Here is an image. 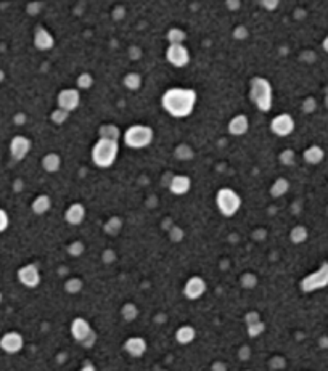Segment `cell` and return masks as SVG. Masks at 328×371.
<instances>
[{
	"mask_svg": "<svg viewBox=\"0 0 328 371\" xmlns=\"http://www.w3.org/2000/svg\"><path fill=\"white\" fill-rule=\"evenodd\" d=\"M196 105V92L193 89H182L172 87L168 89L161 96V106L169 116L176 119L189 117Z\"/></svg>",
	"mask_w": 328,
	"mask_h": 371,
	"instance_id": "1",
	"label": "cell"
},
{
	"mask_svg": "<svg viewBox=\"0 0 328 371\" xmlns=\"http://www.w3.org/2000/svg\"><path fill=\"white\" fill-rule=\"evenodd\" d=\"M249 98L261 113H269L273 106L272 85L266 78H254L249 85Z\"/></svg>",
	"mask_w": 328,
	"mask_h": 371,
	"instance_id": "2",
	"label": "cell"
},
{
	"mask_svg": "<svg viewBox=\"0 0 328 371\" xmlns=\"http://www.w3.org/2000/svg\"><path fill=\"white\" fill-rule=\"evenodd\" d=\"M119 155V143L116 140L98 138L92 148V161L97 167L108 169L111 167Z\"/></svg>",
	"mask_w": 328,
	"mask_h": 371,
	"instance_id": "3",
	"label": "cell"
},
{
	"mask_svg": "<svg viewBox=\"0 0 328 371\" xmlns=\"http://www.w3.org/2000/svg\"><path fill=\"white\" fill-rule=\"evenodd\" d=\"M153 138H155V132L153 129L145 126V124H134L126 129V132L123 135V140L126 146L132 150H142L151 145Z\"/></svg>",
	"mask_w": 328,
	"mask_h": 371,
	"instance_id": "4",
	"label": "cell"
},
{
	"mask_svg": "<svg viewBox=\"0 0 328 371\" xmlns=\"http://www.w3.org/2000/svg\"><path fill=\"white\" fill-rule=\"evenodd\" d=\"M216 206L224 217H233L242 207V198L235 190L225 187L216 193Z\"/></svg>",
	"mask_w": 328,
	"mask_h": 371,
	"instance_id": "5",
	"label": "cell"
},
{
	"mask_svg": "<svg viewBox=\"0 0 328 371\" xmlns=\"http://www.w3.org/2000/svg\"><path fill=\"white\" fill-rule=\"evenodd\" d=\"M328 286V262H323V264L314 270L312 274L306 275L301 283H299V288L302 292L309 294V292H315L319 289H323Z\"/></svg>",
	"mask_w": 328,
	"mask_h": 371,
	"instance_id": "6",
	"label": "cell"
},
{
	"mask_svg": "<svg viewBox=\"0 0 328 371\" xmlns=\"http://www.w3.org/2000/svg\"><path fill=\"white\" fill-rule=\"evenodd\" d=\"M166 58L174 68H185L190 63V52L185 43H169Z\"/></svg>",
	"mask_w": 328,
	"mask_h": 371,
	"instance_id": "7",
	"label": "cell"
},
{
	"mask_svg": "<svg viewBox=\"0 0 328 371\" xmlns=\"http://www.w3.org/2000/svg\"><path fill=\"white\" fill-rule=\"evenodd\" d=\"M206 289H207L206 280L198 277V275H195V277H190L187 281H185L183 296L187 298L189 301H198L200 298L204 296Z\"/></svg>",
	"mask_w": 328,
	"mask_h": 371,
	"instance_id": "8",
	"label": "cell"
},
{
	"mask_svg": "<svg viewBox=\"0 0 328 371\" xmlns=\"http://www.w3.org/2000/svg\"><path fill=\"white\" fill-rule=\"evenodd\" d=\"M18 280L23 286L29 288V289H34L40 285V271H39V267L34 265V264H28V265H23L19 270H18Z\"/></svg>",
	"mask_w": 328,
	"mask_h": 371,
	"instance_id": "9",
	"label": "cell"
},
{
	"mask_svg": "<svg viewBox=\"0 0 328 371\" xmlns=\"http://www.w3.org/2000/svg\"><path fill=\"white\" fill-rule=\"evenodd\" d=\"M57 105L58 108L64 111H74L78 110L79 105H81V93L78 89H63L58 96H57Z\"/></svg>",
	"mask_w": 328,
	"mask_h": 371,
	"instance_id": "10",
	"label": "cell"
},
{
	"mask_svg": "<svg viewBox=\"0 0 328 371\" xmlns=\"http://www.w3.org/2000/svg\"><path fill=\"white\" fill-rule=\"evenodd\" d=\"M270 130L277 137H288L294 130V119L287 113L278 114L270 121Z\"/></svg>",
	"mask_w": 328,
	"mask_h": 371,
	"instance_id": "11",
	"label": "cell"
},
{
	"mask_svg": "<svg viewBox=\"0 0 328 371\" xmlns=\"http://www.w3.org/2000/svg\"><path fill=\"white\" fill-rule=\"evenodd\" d=\"M23 345H25V339L18 331H8L0 337V349L5 354H10V355L18 354L23 349Z\"/></svg>",
	"mask_w": 328,
	"mask_h": 371,
	"instance_id": "12",
	"label": "cell"
},
{
	"mask_svg": "<svg viewBox=\"0 0 328 371\" xmlns=\"http://www.w3.org/2000/svg\"><path fill=\"white\" fill-rule=\"evenodd\" d=\"M69 331H71V337H73V339L76 342H79V344H82L87 339V337H89L93 333L90 323L87 321L84 316H76V318L71 321Z\"/></svg>",
	"mask_w": 328,
	"mask_h": 371,
	"instance_id": "13",
	"label": "cell"
},
{
	"mask_svg": "<svg viewBox=\"0 0 328 371\" xmlns=\"http://www.w3.org/2000/svg\"><path fill=\"white\" fill-rule=\"evenodd\" d=\"M31 151V140L25 135H16L10 141V155L15 161H23Z\"/></svg>",
	"mask_w": 328,
	"mask_h": 371,
	"instance_id": "14",
	"label": "cell"
},
{
	"mask_svg": "<svg viewBox=\"0 0 328 371\" xmlns=\"http://www.w3.org/2000/svg\"><path fill=\"white\" fill-rule=\"evenodd\" d=\"M147 341L144 339V337H140V336H132V337H129V339L124 342V351L130 355V357H135V358H140V357H144L145 352H147Z\"/></svg>",
	"mask_w": 328,
	"mask_h": 371,
	"instance_id": "15",
	"label": "cell"
},
{
	"mask_svg": "<svg viewBox=\"0 0 328 371\" xmlns=\"http://www.w3.org/2000/svg\"><path fill=\"white\" fill-rule=\"evenodd\" d=\"M192 188V180L187 176H174L169 182V191L176 196H183L187 194Z\"/></svg>",
	"mask_w": 328,
	"mask_h": 371,
	"instance_id": "16",
	"label": "cell"
},
{
	"mask_svg": "<svg viewBox=\"0 0 328 371\" xmlns=\"http://www.w3.org/2000/svg\"><path fill=\"white\" fill-rule=\"evenodd\" d=\"M85 207H84V204H81V203H73L68 209H66V212H64V219H66V222L69 224V225H81L82 222H84V219H85Z\"/></svg>",
	"mask_w": 328,
	"mask_h": 371,
	"instance_id": "17",
	"label": "cell"
},
{
	"mask_svg": "<svg viewBox=\"0 0 328 371\" xmlns=\"http://www.w3.org/2000/svg\"><path fill=\"white\" fill-rule=\"evenodd\" d=\"M34 45H36V48H39L42 52H47V50L53 48L55 39L45 28H37L34 31Z\"/></svg>",
	"mask_w": 328,
	"mask_h": 371,
	"instance_id": "18",
	"label": "cell"
},
{
	"mask_svg": "<svg viewBox=\"0 0 328 371\" xmlns=\"http://www.w3.org/2000/svg\"><path fill=\"white\" fill-rule=\"evenodd\" d=\"M249 129V119L245 114H237L228 122V132L233 137H242L248 132Z\"/></svg>",
	"mask_w": 328,
	"mask_h": 371,
	"instance_id": "19",
	"label": "cell"
},
{
	"mask_svg": "<svg viewBox=\"0 0 328 371\" xmlns=\"http://www.w3.org/2000/svg\"><path fill=\"white\" fill-rule=\"evenodd\" d=\"M302 158H304L306 162H308V164L315 166V164H320V162L323 161V158H325V151H323V148L319 146V145H312V146H309L308 150L304 151Z\"/></svg>",
	"mask_w": 328,
	"mask_h": 371,
	"instance_id": "20",
	"label": "cell"
},
{
	"mask_svg": "<svg viewBox=\"0 0 328 371\" xmlns=\"http://www.w3.org/2000/svg\"><path fill=\"white\" fill-rule=\"evenodd\" d=\"M196 337V330L190 325H182L180 328L176 331V341L180 344V345H187V344H192Z\"/></svg>",
	"mask_w": 328,
	"mask_h": 371,
	"instance_id": "21",
	"label": "cell"
},
{
	"mask_svg": "<svg viewBox=\"0 0 328 371\" xmlns=\"http://www.w3.org/2000/svg\"><path fill=\"white\" fill-rule=\"evenodd\" d=\"M31 209H32V212H34L36 215L47 214L52 209V200H50V196H47V194H39L37 198L32 201Z\"/></svg>",
	"mask_w": 328,
	"mask_h": 371,
	"instance_id": "22",
	"label": "cell"
},
{
	"mask_svg": "<svg viewBox=\"0 0 328 371\" xmlns=\"http://www.w3.org/2000/svg\"><path fill=\"white\" fill-rule=\"evenodd\" d=\"M42 167H43V170L49 172V174L58 172L60 167H61L60 155H57V153H47V155L43 156V159H42Z\"/></svg>",
	"mask_w": 328,
	"mask_h": 371,
	"instance_id": "23",
	"label": "cell"
},
{
	"mask_svg": "<svg viewBox=\"0 0 328 371\" xmlns=\"http://www.w3.org/2000/svg\"><path fill=\"white\" fill-rule=\"evenodd\" d=\"M290 190V182L287 179H277L275 182L272 183V187H270V194L273 196V198H282L283 194H287Z\"/></svg>",
	"mask_w": 328,
	"mask_h": 371,
	"instance_id": "24",
	"label": "cell"
},
{
	"mask_svg": "<svg viewBox=\"0 0 328 371\" xmlns=\"http://www.w3.org/2000/svg\"><path fill=\"white\" fill-rule=\"evenodd\" d=\"M98 137L100 138H108V140H119L121 137V130H119L118 126L113 124H103L100 129H98Z\"/></svg>",
	"mask_w": 328,
	"mask_h": 371,
	"instance_id": "25",
	"label": "cell"
},
{
	"mask_svg": "<svg viewBox=\"0 0 328 371\" xmlns=\"http://www.w3.org/2000/svg\"><path fill=\"white\" fill-rule=\"evenodd\" d=\"M308 238H309V232H308V228H306V227L296 225L294 228H291V232H290L291 243H294V244H302L304 241H308Z\"/></svg>",
	"mask_w": 328,
	"mask_h": 371,
	"instance_id": "26",
	"label": "cell"
},
{
	"mask_svg": "<svg viewBox=\"0 0 328 371\" xmlns=\"http://www.w3.org/2000/svg\"><path fill=\"white\" fill-rule=\"evenodd\" d=\"M138 307L134 304V302H126L123 307H121V316L126 320V321H134L138 318Z\"/></svg>",
	"mask_w": 328,
	"mask_h": 371,
	"instance_id": "27",
	"label": "cell"
},
{
	"mask_svg": "<svg viewBox=\"0 0 328 371\" xmlns=\"http://www.w3.org/2000/svg\"><path fill=\"white\" fill-rule=\"evenodd\" d=\"M123 84H124L126 89H129V90H138L140 87H142V78H140V74H137V72H129V74H126Z\"/></svg>",
	"mask_w": 328,
	"mask_h": 371,
	"instance_id": "28",
	"label": "cell"
},
{
	"mask_svg": "<svg viewBox=\"0 0 328 371\" xmlns=\"http://www.w3.org/2000/svg\"><path fill=\"white\" fill-rule=\"evenodd\" d=\"M166 37H168L169 43H185V40H187V34H185V32L179 28L169 29Z\"/></svg>",
	"mask_w": 328,
	"mask_h": 371,
	"instance_id": "29",
	"label": "cell"
},
{
	"mask_svg": "<svg viewBox=\"0 0 328 371\" xmlns=\"http://www.w3.org/2000/svg\"><path fill=\"white\" fill-rule=\"evenodd\" d=\"M121 228H123V220L119 219V217H111V219L105 224V232L108 235H118L121 232Z\"/></svg>",
	"mask_w": 328,
	"mask_h": 371,
	"instance_id": "30",
	"label": "cell"
},
{
	"mask_svg": "<svg viewBox=\"0 0 328 371\" xmlns=\"http://www.w3.org/2000/svg\"><path fill=\"white\" fill-rule=\"evenodd\" d=\"M76 85H78L79 90H89L90 87L93 85V78L92 74L89 72H82L78 76V79H76Z\"/></svg>",
	"mask_w": 328,
	"mask_h": 371,
	"instance_id": "31",
	"label": "cell"
},
{
	"mask_svg": "<svg viewBox=\"0 0 328 371\" xmlns=\"http://www.w3.org/2000/svg\"><path fill=\"white\" fill-rule=\"evenodd\" d=\"M246 330H248V336L249 337H259L262 333L266 331V323L262 321V320H259V321H256V323H251V325H246Z\"/></svg>",
	"mask_w": 328,
	"mask_h": 371,
	"instance_id": "32",
	"label": "cell"
},
{
	"mask_svg": "<svg viewBox=\"0 0 328 371\" xmlns=\"http://www.w3.org/2000/svg\"><path fill=\"white\" fill-rule=\"evenodd\" d=\"M82 288H84V283H82V280L81 278H69L66 283H64V289H66V292H69V294H78V292H81L82 291Z\"/></svg>",
	"mask_w": 328,
	"mask_h": 371,
	"instance_id": "33",
	"label": "cell"
},
{
	"mask_svg": "<svg viewBox=\"0 0 328 371\" xmlns=\"http://www.w3.org/2000/svg\"><path fill=\"white\" fill-rule=\"evenodd\" d=\"M240 283H242V286L246 288V289H253L256 288L257 285V277L254 274H251V271H246L245 275H242V278H240Z\"/></svg>",
	"mask_w": 328,
	"mask_h": 371,
	"instance_id": "34",
	"label": "cell"
},
{
	"mask_svg": "<svg viewBox=\"0 0 328 371\" xmlns=\"http://www.w3.org/2000/svg\"><path fill=\"white\" fill-rule=\"evenodd\" d=\"M176 158L177 159H182V161L192 159L193 158V150L189 145H179L176 148Z\"/></svg>",
	"mask_w": 328,
	"mask_h": 371,
	"instance_id": "35",
	"label": "cell"
},
{
	"mask_svg": "<svg viewBox=\"0 0 328 371\" xmlns=\"http://www.w3.org/2000/svg\"><path fill=\"white\" fill-rule=\"evenodd\" d=\"M52 121L55 122V124H58V126H61V124H64L68 121V117H69V113L68 111H64V110H61V108H57V110H55L53 113H52Z\"/></svg>",
	"mask_w": 328,
	"mask_h": 371,
	"instance_id": "36",
	"label": "cell"
},
{
	"mask_svg": "<svg viewBox=\"0 0 328 371\" xmlns=\"http://www.w3.org/2000/svg\"><path fill=\"white\" fill-rule=\"evenodd\" d=\"M278 159H280L282 164H285V166H293V164H294V159H296V155H294V151H293V150H283V151L280 153Z\"/></svg>",
	"mask_w": 328,
	"mask_h": 371,
	"instance_id": "37",
	"label": "cell"
},
{
	"mask_svg": "<svg viewBox=\"0 0 328 371\" xmlns=\"http://www.w3.org/2000/svg\"><path fill=\"white\" fill-rule=\"evenodd\" d=\"M84 251H85V246L82 241H73L69 246H68V253L69 256L73 257H81L84 254Z\"/></svg>",
	"mask_w": 328,
	"mask_h": 371,
	"instance_id": "38",
	"label": "cell"
},
{
	"mask_svg": "<svg viewBox=\"0 0 328 371\" xmlns=\"http://www.w3.org/2000/svg\"><path fill=\"white\" fill-rule=\"evenodd\" d=\"M169 236H171L172 241L179 243V241H182V238H183V230L180 227H172L169 230Z\"/></svg>",
	"mask_w": 328,
	"mask_h": 371,
	"instance_id": "39",
	"label": "cell"
},
{
	"mask_svg": "<svg viewBox=\"0 0 328 371\" xmlns=\"http://www.w3.org/2000/svg\"><path fill=\"white\" fill-rule=\"evenodd\" d=\"M233 37L237 40H245L248 37V29H246V26H237L235 31H233Z\"/></svg>",
	"mask_w": 328,
	"mask_h": 371,
	"instance_id": "40",
	"label": "cell"
},
{
	"mask_svg": "<svg viewBox=\"0 0 328 371\" xmlns=\"http://www.w3.org/2000/svg\"><path fill=\"white\" fill-rule=\"evenodd\" d=\"M8 224H10L8 214H7L4 209H0V233L7 230V228H8Z\"/></svg>",
	"mask_w": 328,
	"mask_h": 371,
	"instance_id": "41",
	"label": "cell"
},
{
	"mask_svg": "<svg viewBox=\"0 0 328 371\" xmlns=\"http://www.w3.org/2000/svg\"><path fill=\"white\" fill-rule=\"evenodd\" d=\"M259 320H261V315H259V312H256V310H251V312H248V313L245 315V323H246V325L256 323V321H259Z\"/></svg>",
	"mask_w": 328,
	"mask_h": 371,
	"instance_id": "42",
	"label": "cell"
},
{
	"mask_svg": "<svg viewBox=\"0 0 328 371\" xmlns=\"http://www.w3.org/2000/svg\"><path fill=\"white\" fill-rule=\"evenodd\" d=\"M261 5L266 10H269V12H273L280 5V0H261Z\"/></svg>",
	"mask_w": 328,
	"mask_h": 371,
	"instance_id": "43",
	"label": "cell"
},
{
	"mask_svg": "<svg viewBox=\"0 0 328 371\" xmlns=\"http://www.w3.org/2000/svg\"><path fill=\"white\" fill-rule=\"evenodd\" d=\"M102 257H103V260L106 262V264H111V262L116 260V253H114L113 249H106Z\"/></svg>",
	"mask_w": 328,
	"mask_h": 371,
	"instance_id": "44",
	"label": "cell"
},
{
	"mask_svg": "<svg viewBox=\"0 0 328 371\" xmlns=\"http://www.w3.org/2000/svg\"><path fill=\"white\" fill-rule=\"evenodd\" d=\"M302 108H304L306 113H312L315 110V100H314V98H308V100L304 102Z\"/></svg>",
	"mask_w": 328,
	"mask_h": 371,
	"instance_id": "45",
	"label": "cell"
},
{
	"mask_svg": "<svg viewBox=\"0 0 328 371\" xmlns=\"http://www.w3.org/2000/svg\"><path fill=\"white\" fill-rule=\"evenodd\" d=\"M95 342H97V334H95V331H93V333H92L89 337H87V339H85L84 342H82V345H84L85 349H89V347H92Z\"/></svg>",
	"mask_w": 328,
	"mask_h": 371,
	"instance_id": "46",
	"label": "cell"
},
{
	"mask_svg": "<svg viewBox=\"0 0 328 371\" xmlns=\"http://www.w3.org/2000/svg\"><path fill=\"white\" fill-rule=\"evenodd\" d=\"M124 15H126V12H124V8H123V7H116V8L113 10V18H114V19H121Z\"/></svg>",
	"mask_w": 328,
	"mask_h": 371,
	"instance_id": "47",
	"label": "cell"
},
{
	"mask_svg": "<svg viewBox=\"0 0 328 371\" xmlns=\"http://www.w3.org/2000/svg\"><path fill=\"white\" fill-rule=\"evenodd\" d=\"M211 371H227V365L224 362H216V363H213Z\"/></svg>",
	"mask_w": 328,
	"mask_h": 371,
	"instance_id": "48",
	"label": "cell"
},
{
	"mask_svg": "<svg viewBox=\"0 0 328 371\" xmlns=\"http://www.w3.org/2000/svg\"><path fill=\"white\" fill-rule=\"evenodd\" d=\"M249 354H251V351H249V347H242L240 349V352H238V357L242 358V360H246L248 357H249Z\"/></svg>",
	"mask_w": 328,
	"mask_h": 371,
	"instance_id": "49",
	"label": "cell"
},
{
	"mask_svg": "<svg viewBox=\"0 0 328 371\" xmlns=\"http://www.w3.org/2000/svg\"><path fill=\"white\" fill-rule=\"evenodd\" d=\"M227 7L230 10H237L240 7V0H227Z\"/></svg>",
	"mask_w": 328,
	"mask_h": 371,
	"instance_id": "50",
	"label": "cell"
},
{
	"mask_svg": "<svg viewBox=\"0 0 328 371\" xmlns=\"http://www.w3.org/2000/svg\"><path fill=\"white\" fill-rule=\"evenodd\" d=\"M79 371H97V368H95L90 362H87V363L82 365V368H81Z\"/></svg>",
	"mask_w": 328,
	"mask_h": 371,
	"instance_id": "51",
	"label": "cell"
},
{
	"mask_svg": "<svg viewBox=\"0 0 328 371\" xmlns=\"http://www.w3.org/2000/svg\"><path fill=\"white\" fill-rule=\"evenodd\" d=\"M15 122H16V124H25V122H26V116H25V114H18V116H15Z\"/></svg>",
	"mask_w": 328,
	"mask_h": 371,
	"instance_id": "52",
	"label": "cell"
},
{
	"mask_svg": "<svg viewBox=\"0 0 328 371\" xmlns=\"http://www.w3.org/2000/svg\"><path fill=\"white\" fill-rule=\"evenodd\" d=\"M320 347L322 349H328V336H323L320 339Z\"/></svg>",
	"mask_w": 328,
	"mask_h": 371,
	"instance_id": "53",
	"label": "cell"
},
{
	"mask_svg": "<svg viewBox=\"0 0 328 371\" xmlns=\"http://www.w3.org/2000/svg\"><path fill=\"white\" fill-rule=\"evenodd\" d=\"M322 47H323V50H325V52L328 53V36H326V37L323 39V43H322Z\"/></svg>",
	"mask_w": 328,
	"mask_h": 371,
	"instance_id": "54",
	"label": "cell"
},
{
	"mask_svg": "<svg viewBox=\"0 0 328 371\" xmlns=\"http://www.w3.org/2000/svg\"><path fill=\"white\" fill-rule=\"evenodd\" d=\"M5 79V72L2 71V69H0V82H2Z\"/></svg>",
	"mask_w": 328,
	"mask_h": 371,
	"instance_id": "55",
	"label": "cell"
},
{
	"mask_svg": "<svg viewBox=\"0 0 328 371\" xmlns=\"http://www.w3.org/2000/svg\"><path fill=\"white\" fill-rule=\"evenodd\" d=\"M325 103H326V106H328V95H326V98H325Z\"/></svg>",
	"mask_w": 328,
	"mask_h": 371,
	"instance_id": "56",
	"label": "cell"
},
{
	"mask_svg": "<svg viewBox=\"0 0 328 371\" xmlns=\"http://www.w3.org/2000/svg\"><path fill=\"white\" fill-rule=\"evenodd\" d=\"M2 299H4V296H2V292H0V302H2Z\"/></svg>",
	"mask_w": 328,
	"mask_h": 371,
	"instance_id": "57",
	"label": "cell"
},
{
	"mask_svg": "<svg viewBox=\"0 0 328 371\" xmlns=\"http://www.w3.org/2000/svg\"><path fill=\"white\" fill-rule=\"evenodd\" d=\"M245 371H251V369H245Z\"/></svg>",
	"mask_w": 328,
	"mask_h": 371,
	"instance_id": "58",
	"label": "cell"
}]
</instances>
